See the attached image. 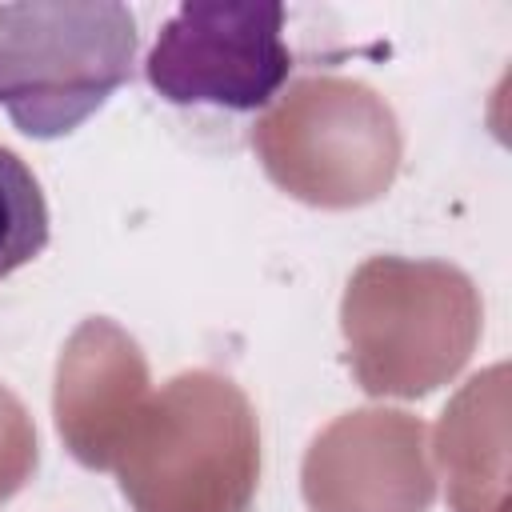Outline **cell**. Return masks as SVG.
<instances>
[{
  "mask_svg": "<svg viewBox=\"0 0 512 512\" xmlns=\"http://www.w3.org/2000/svg\"><path fill=\"white\" fill-rule=\"evenodd\" d=\"M136 16L116 0L0 4V108L16 132L60 140L132 76Z\"/></svg>",
  "mask_w": 512,
  "mask_h": 512,
  "instance_id": "cell-1",
  "label": "cell"
},
{
  "mask_svg": "<svg viewBox=\"0 0 512 512\" xmlns=\"http://www.w3.org/2000/svg\"><path fill=\"white\" fill-rule=\"evenodd\" d=\"M48 248V200L32 168L0 144V280Z\"/></svg>",
  "mask_w": 512,
  "mask_h": 512,
  "instance_id": "cell-3",
  "label": "cell"
},
{
  "mask_svg": "<svg viewBox=\"0 0 512 512\" xmlns=\"http://www.w3.org/2000/svg\"><path fill=\"white\" fill-rule=\"evenodd\" d=\"M280 4H180L144 56L148 88L180 108L260 112L292 76Z\"/></svg>",
  "mask_w": 512,
  "mask_h": 512,
  "instance_id": "cell-2",
  "label": "cell"
}]
</instances>
